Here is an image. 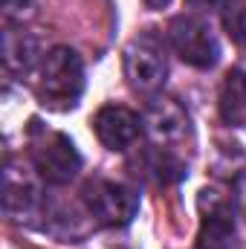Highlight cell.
Masks as SVG:
<instances>
[{
    "instance_id": "cell-1",
    "label": "cell",
    "mask_w": 246,
    "mask_h": 249,
    "mask_svg": "<svg viewBox=\"0 0 246 249\" xmlns=\"http://www.w3.org/2000/svg\"><path fill=\"white\" fill-rule=\"evenodd\" d=\"M35 93L50 110H72L84 93V64L70 47H53L38 70Z\"/></svg>"
},
{
    "instance_id": "cell-2",
    "label": "cell",
    "mask_w": 246,
    "mask_h": 249,
    "mask_svg": "<svg viewBox=\"0 0 246 249\" xmlns=\"http://www.w3.org/2000/svg\"><path fill=\"white\" fill-rule=\"evenodd\" d=\"M29 148H32V165L35 174L53 186L70 183L81 171V154L75 151L72 139L58 130H50L44 124L32 122L29 133Z\"/></svg>"
},
{
    "instance_id": "cell-3",
    "label": "cell",
    "mask_w": 246,
    "mask_h": 249,
    "mask_svg": "<svg viewBox=\"0 0 246 249\" xmlns=\"http://www.w3.org/2000/svg\"><path fill=\"white\" fill-rule=\"evenodd\" d=\"M81 203L99 226H127L139 212V194L113 180H87L81 188Z\"/></svg>"
},
{
    "instance_id": "cell-4",
    "label": "cell",
    "mask_w": 246,
    "mask_h": 249,
    "mask_svg": "<svg viewBox=\"0 0 246 249\" xmlns=\"http://www.w3.org/2000/svg\"><path fill=\"white\" fill-rule=\"evenodd\" d=\"M168 41L174 53L197 70H211L220 61V41L214 29L197 15H177L168 23Z\"/></svg>"
},
{
    "instance_id": "cell-5",
    "label": "cell",
    "mask_w": 246,
    "mask_h": 249,
    "mask_svg": "<svg viewBox=\"0 0 246 249\" xmlns=\"http://www.w3.org/2000/svg\"><path fill=\"white\" fill-rule=\"evenodd\" d=\"M124 78L139 93L162 90L168 78V58L154 35H139L124 47Z\"/></svg>"
},
{
    "instance_id": "cell-6",
    "label": "cell",
    "mask_w": 246,
    "mask_h": 249,
    "mask_svg": "<svg viewBox=\"0 0 246 249\" xmlns=\"http://www.w3.org/2000/svg\"><path fill=\"white\" fill-rule=\"evenodd\" d=\"M35 165H26L15 157L6 160V171H3V206L6 214L12 220H32L44 212V200H41V188L32 177Z\"/></svg>"
},
{
    "instance_id": "cell-7",
    "label": "cell",
    "mask_w": 246,
    "mask_h": 249,
    "mask_svg": "<svg viewBox=\"0 0 246 249\" xmlns=\"http://www.w3.org/2000/svg\"><path fill=\"white\" fill-rule=\"evenodd\" d=\"M142 124H145V133L151 136V142L157 148H168V151H174L171 145L183 142L191 133V122H188V113L183 110V105L174 99H165V96H157L148 105Z\"/></svg>"
},
{
    "instance_id": "cell-8",
    "label": "cell",
    "mask_w": 246,
    "mask_h": 249,
    "mask_svg": "<svg viewBox=\"0 0 246 249\" xmlns=\"http://www.w3.org/2000/svg\"><path fill=\"white\" fill-rule=\"evenodd\" d=\"M93 130H96V136H99V142H102L105 148H110V151H124V148H130V145L142 136L145 124H142V119H139L133 110H127L122 105H107V107H102V110L96 113Z\"/></svg>"
},
{
    "instance_id": "cell-9",
    "label": "cell",
    "mask_w": 246,
    "mask_h": 249,
    "mask_svg": "<svg viewBox=\"0 0 246 249\" xmlns=\"http://www.w3.org/2000/svg\"><path fill=\"white\" fill-rule=\"evenodd\" d=\"M200 214H203V229H200V249H226L235 226H232V203L220 197L217 191H200Z\"/></svg>"
},
{
    "instance_id": "cell-10",
    "label": "cell",
    "mask_w": 246,
    "mask_h": 249,
    "mask_svg": "<svg viewBox=\"0 0 246 249\" xmlns=\"http://www.w3.org/2000/svg\"><path fill=\"white\" fill-rule=\"evenodd\" d=\"M41 55V44L35 35L23 29H6L3 32V70L9 75H26Z\"/></svg>"
},
{
    "instance_id": "cell-11",
    "label": "cell",
    "mask_w": 246,
    "mask_h": 249,
    "mask_svg": "<svg viewBox=\"0 0 246 249\" xmlns=\"http://www.w3.org/2000/svg\"><path fill=\"white\" fill-rule=\"evenodd\" d=\"M217 110L220 119L229 127H246V72L244 70H229L220 96H217Z\"/></svg>"
},
{
    "instance_id": "cell-12",
    "label": "cell",
    "mask_w": 246,
    "mask_h": 249,
    "mask_svg": "<svg viewBox=\"0 0 246 249\" xmlns=\"http://www.w3.org/2000/svg\"><path fill=\"white\" fill-rule=\"evenodd\" d=\"M220 18H223V29L229 32V38L238 47H246V0H223Z\"/></svg>"
},
{
    "instance_id": "cell-13",
    "label": "cell",
    "mask_w": 246,
    "mask_h": 249,
    "mask_svg": "<svg viewBox=\"0 0 246 249\" xmlns=\"http://www.w3.org/2000/svg\"><path fill=\"white\" fill-rule=\"evenodd\" d=\"M35 3L38 0H3V18H6V23L29 18L35 12Z\"/></svg>"
},
{
    "instance_id": "cell-14",
    "label": "cell",
    "mask_w": 246,
    "mask_h": 249,
    "mask_svg": "<svg viewBox=\"0 0 246 249\" xmlns=\"http://www.w3.org/2000/svg\"><path fill=\"white\" fill-rule=\"evenodd\" d=\"M191 9H197V12H206V9H217V6H223V0H185Z\"/></svg>"
},
{
    "instance_id": "cell-15",
    "label": "cell",
    "mask_w": 246,
    "mask_h": 249,
    "mask_svg": "<svg viewBox=\"0 0 246 249\" xmlns=\"http://www.w3.org/2000/svg\"><path fill=\"white\" fill-rule=\"evenodd\" d=\"M145 3H148L151 9H165V6H168L171 0H145Z\"/></svg>"
}]
</instances>
